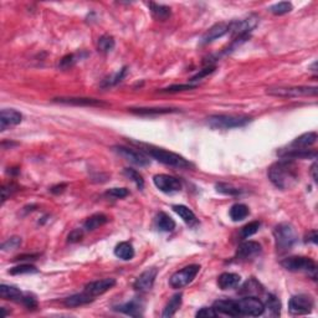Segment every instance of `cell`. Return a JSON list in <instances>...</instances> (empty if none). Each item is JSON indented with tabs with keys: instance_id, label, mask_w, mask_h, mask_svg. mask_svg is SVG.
Here are the masks:
<instances>
[{
	"instance_id": "30",
	"label": "cell",
	"mask_w": 318,
	"mask_h": 318,
	"mask_svg": "<svg viewBox=\"0 0 318 318\" xmlns=\"http://www.w3.org/2000/svg\"><path fill=\"white\" fill-rule=\"evenodd\" d=\"M149 10L152 15L158 20H167L171 16V8L167 5H162V4L157 3H148Z\"/></svg>"
},
{
	"instance_id": "29",
	"label": "cell",
	"mask_w": 318,
	"mask_h": 318,
	"mask_svg": "<svg viewBox=\"0 0 318 318\" xmlns=\"http://www.w3.org/2000/svg\"><path fill=\"white\" fill-rule=\"evenodd\" d=\"M173 210L178 214L181 218V220L184 221L188 225H194V224L198 223L197 216L195 214L190 210L188 206L185 205H173Z\"/></svg>"
},
{
	"instance_id": "7",
	"label": "cell",
	"mask_w": 318,
	"mask_h": 318,
	"mask_svg": "<svg viewBox=\"0 0 318 318\" xmlns=\"http://www.w3.org/2000/svg\"><path fill=\"white\" fill-rule=\"evenodd\" d=\"M236 306L240 316L259 317L265 312V305L255 296H247V297L236 301Z\"/></svg>"
},
{
	"instance_id": "48",
	"label": "cell",
	"mask_w": 318,
	"mask_h": 318,
	"mask_svg": "<svg viewBox=\"0 0 318 318\" xmlns=\"http://www.w3.org/2000/svg\"><path fill=\"white\" fill-rule=\"evenodd\" d=\"M215 71V66H209V67H205L204 70H202L200 72H198L195 76H193L192 79H190V81L194 82V81H199V80H202V77L208 76V75H210L211 72Z\"/></svg>"
},
{
	"instance_id": "20",
	"label": "cell",
	"mask_w": 318,
	"mask_h": 318,
	"mask_svg": "<svg viewBox=\"0 0 318 318\" xmlns=\"http://www.w3.org/2000/svg\"><path fill=\"white\" fill-rule=\"evenodd\" d=\"M317 142V133L316 132H308L297 137L289 145V149H308V147L313 145Z\"/></svg>"
},
{
	"instance_id": "16",
	"label": "cell",
	"mask_w": 318,
	"mask_h": 318,
	"mask_svg": "<svg viewBox=\"0 0 318 318\" xmlns=\"http://www.w3.org/2000/svg\"><path fill=\"white\" fill-rule=\"evenodd\" d=\"M21 121H23V116H21L20 112L15 110L4 108L0 113V131L4 132L8 128H10V127L18 126Z\"/></svg>"
},
{
	"instance_id": "24",
	"label": "cell",
	"mask_w": 318,
	"mask_h": 318,
	"mask_svg": "<svg viewBox=\"0 0 318 318\" xmlns=\"http://www.w3.org/2000/svg\"><path fill=\"white\" fill-rule=\"evenodd\" d=\"M155 226H157V229L159 231L169 232L175 229V221L168 214L161 211V213H158L157 216H155Z\"/></svg>"
},
{
	"instance_id": "42",
	"label": "cell",
	"mask_w": 318,
	"mask_h": 318,
	"mask_svg": "<svg viewBox=\"0 0 318 318\" xmlns=\"http://www.w3.org/2000/svg\"><path fill=\"white\" fill-rule=\"evenodd\" d=\"M21 245V237L14 236L10 237L9 240H6L5 242H3L1 245V250L3 251H11V250H16Z\"/></svg>"
},
{
	"instance_id": "46",
	"label": "cell",
	"mask_w": 318,
	"mask_h": 318,
	"mask_svg": "<svg viewBox=\"0 0 318 318\" xmlns=\"http://www.w3.org/2000/svg\"><path fill=\"white\" fill-rule=\"evenodd\" d=\"M197 316L198 318H214L218 316V313H216V311L214 310V307H202V310H199L197 312Z\"/></svg>"
},
{
	"instance_id": "21",
	"label": "cell",
	"mask_w": 318,
	"mask_h": 318,
	"mask_svg": "<svg viewBox=\"0 0 318 318\" xmlns=\"http://www.w3.org/2000/svg\"><path fill=\"white\" fill-rule=\"evenodd\" d=\"M240 282H241V277L237 274H234V272H224V274H221L219 276L218 286L221 289H230L239 286Z\"/></svg>"
},
{
	"instance_id": "32",
	"label": "cell",
	"mask_w": 318,
	"mask_h": 318,
	"mask_svg": "<svg viewBox=\"0 0 318 318\" xmlns=\"http://www.w3.org/2000/svg\"><path fill=\"white\" fill-rule=\"evenodd\" d=\"M267 308V311L270 312V315L272 317H277L281 313V302H280L279 298L272 293L267 294V298H266L265 303V310Z\"/></svg>"
},
{
	"instance_id": "15",
	"label": "cell",
	"mask_w": 318,
	"mask_h": 318,
	"mask_svg": "<svg viewBox=\"0 0 318 318\" xmlns=\"http://www.w3.org/2000/svg\"><path fill=\"white\" fill-rule=\"evenodd\" d=\"M116 285V280L115 279H103L98 280V281L89 282L85 286L84 291H86L87 293L91 294L93 298L96 296H100V294H103L105 292H107L108 289H112L113 286Z\"/></svg>"
},
{
	"instance_id": "44",
	"label": "cell",
	"mask_w": 318,
	"mask_h": 318,
	"mask_svg": "<svg viewBox=\"0 0 318 318\" xmlns=\"http://www.w3.org/2000/svg\"><path fill=\"white\" fill-rule=\"evenodd\" d=\"M216 190L219 193H223V194L226 195H237L240 194V190L236 189V188L231 187L229 184H224V183H220V184H216Z\"/></svg>"
},
{
	"instance_id": "31",
	"label": "cell",
	"mask_w": 318,
	"mask_h": 318,
	"mask_svg": "<svg viewBox=\"0 0 318 318\" xmlns=\"http://www.w3.org/2000/svg\"><path fill=\"white\" fill-rule=\"evenodd\" d=\"M131 112L141 116H153V115H166V113L178 112L175 108H131Z\"/></svg>"
},
{
	"instance_id": "10",
	"label": "cell",
	"mask_w": 318,
	"mask_h": 318,
	"mask_svg": "<svg viewBox=\"0 0 318 318\" xmlns=\"http://www.w3.org/2000/svg\"><path fill=\"white\" fill-rule=\"evenodd\" d=\"M259 23L258 16L255 15H250L249 18L241 19V20H235L229 23V32L235 36L236 39H240V37H246L249 36V34L253 31L256 28Z\"/></svg>"
},
{
	"instance_id": "9",
	"label": "cell",
	"mask_w": 318,
	"mask_h": 318,
	"mask_svg": "<svg viewBox=\"0 0 318 318\" xmlns=\"http://www.w3.org/2000/svg\"><path fill=\"white\" fill-rule=\"evenodd\" d=\"M113 150L122 158H124L129 163L134 164L138 167H147L150 164L149 158L142 152V150H137L134 148L126 147V145H115Z\"/></svg>"
},
{
	"instance_id": "38",
	"label": "cell",
	"mask_w": 318,
	"mask_h": 318,
	"mask_svg": "<svg viewBox=\"0 0 318 318\" xmlns=\"http://www.w3.org/2000/svg\"><path fill=\"white\" fill-rule=\"evenodd\" d=\"M259 228H260L259 221H251V223L246 224L241 229V237L242 239H247V237L253 236L259 231Z\"/></svg>"
},
{
	"instance_id": "28",
	"label": "cell",
	"mask_w": 318,
	"mask_h": 318,
	"mask_svg": "<svg viewBox=\"0 0 318 318\" xmlns=\"http://www.w3.org/2000/svg\"><path fill=\"white\" fill-rule=\"evenodd\" d=\"M181 301H183V294L176 293L174 294L173 297L169 300V302L167 303L166 308H164L163 313H162V317H173L176 313V311L180 308Z\"/></svg>"
},
{
	"instance_id": "45",
	"label": "cell",
	"mask_w": 318,
	"mask_h": 318,
	"mask_svg": "<svg viewBox=\"0 0 318 318\" xmlns=\"http://www.w3.org/2000/svg\"><path fill=\"white\" fill-rule=\"evenodd\" d=\"M195 85H173V86H169L167 88L162 89V92H180V91H187V89H193L195 88Z\"/></svg>"
},
{
	"instance_id": "6",
	"label": "cell",
	"mask_w": 318,
	"mask_h": 318,
	"mask_svg": "<svg viewBox=\"0 0 318 318\" xmlns=\"http://www.w3.org/2000/svg\"><path fill=\"white\" fill-rule=\"evenodd\" d=\"M281 266L291 272H307L316 277V262L310 258L303 256H291L281 261Z\"/></svg>"
},
{
	"instance_id": "22",
	"label": "cell",
	"mask_w": 318,
	"mask_h": 318,
	"mask_svg": "<svg viewBox=\"0 0 318 318\" xmlns=\"http://www.w3.org/2000/svg\"><path fill=\"white\" fill-rule=\"evenodd\" d=\"M93 300H95V298H93L91 294H88L86 291H84L81 292V293L72 294L70 297L65 298L63 303H65V306H67V307H80V306H84L89 302H92Z\"/></svg>"
},
{
	"instance_id": "51",
	"label": "cell",
	"mask_w": 318,
	"mask_h": 318,
	"mask_svg": "<svg viewBox=\"0 0 318 318\" xmlns=\"http://www.w3.org/2000/svg\"><path fill=\"white\" fill-rule=\"evenodd\" d=\"M311 173H312L313 180L317 181V163H313L312 168H311Z\"/></svg>"
},
{
	"instance_id": "13",
	"label": "cell",
	"mask_w": 318,
	"mask_h": 318,
	"mask_svg": "<svg viewBox=\"0 0 318 318\" xmlns=\"http://www.w3.org/2000/svg\"><path fill=\"white\" fill-rule=\"evenodd\" d=\"M157 274H158V270L155 267L147 268L145 272H142V274L136 279V281H134L133 284L134 289L140 292L149 291V289L153 287V284H154Z\"/></svg>"
},
{
	"instance_id": "12",
	"label": "cell",
	"mask_w": 318,
	"mask_h": 318,
	"mask_svg": "<svg viewBox=\"0 0 318 318\" xmlns=\"http://www.w3.org/2000/svg\"><path fill=\"white\" fill-rule=\"evenodd\" d=\"M153 183L161 192L167 194L176 193L181 189V181L175 176L168 175V174H157L153 178Z\"/></svg>"
},
{
	"instance_id": "17",
	"label": "cell",
	"mask_w": 318,
	"mask_h": 318,
	"mask_svg": "<svg viewBox=\"0 0 318 318\" xmlns=\"http://www.w3.org/2000/svg\"><path fill=\"white\" fill-rule=\"evenodd\" d=\"M54 101L58 103H63V105L82 106V107H103V106H107V103L102 102L100 100L86 97H58L54 98Z\"/></svg>"
},
{
	"instance_id": "37",
	"label": "cell",
	"mask_w": 318,
	"mask_h": 318,
	"mask_svg": "<svg viewBox=\"0 0 318 318\" xmlns=\"http://www.w3.org/2000/svg\"><path fill=\"white\" fill-rule=\"evenodd\" d=\"M292 4L289 3V1H281V3H277L275 5H272L270 8V11L274 15H285V14L289 13L292 10Z\"/></svg>"
},
{
	"instance_id": "4",
	"label": "cell",
	"mask_w": 318,
	"mask_h": 318,
	"mask_svg": "<svg viewBox=\"0 0 318 318\" xmlns=\"http://www.w3.org/2000/svg\"><path fill=\"white\" fill-rule=\"evenodd\" d=\"M251 117L246 115H213L206 118V124L213 129H231L246 126Z\"/></svg>"
},
{
	"instance_id": "1",
	"label": "cell",
	"mask_w": 318,
	"mask_h": 318,
	"mask_svg": "<svg viewBox=\"0 0 318 318\" xmlns=\"http://www.w3.org/2000/svg\"><path fill=\"white\" fill-rule=\"evenodd\" d=\"M298 167L292 159L282 158L268 168V179L276 188L281 190L292 189L300 180Z\"/></svg>"
},
{
	"instance_id": "41",
	"label": "cell",
	"mask_w": 318,
	"mask_h": 318,
	"mask_svg": "<svg viewBox=\"0 0 318 318\" xmlns=\"http://www.w3.org/2000/svg\"><path fill=\"white\" fill-rule=\"evenodd\" d=\"M80 58H81V55H76V54H70V55H66L65 58H62V60L60 61V67L63 70L70 69V67H72V66H74L75 63L80 60Z\"/></svg>"
},
{
	"instance_id": "33",
	"label": "cell",
	"mask_w": 318,
	"mask_h": 318,
	"mask_svg": "<svg viewBox=\"0 0 318 318\" xmlns=\"http://www.w3.org/2000/svg\"><path fill=\"white\" fill-rule=\"evenodd\" d=\"M249 208H247L245 204H234V205L230 208L229 215L232 221H241L249 215Z\"/></svg>"
},
{
	"instance_id": "23",
	"label": "cell",
	"mask_w": 318,
	"mask_h": 318,
	"mask_svg": "<svg viewBox=\"0 0 318 318\" xmlns=\"http://www.w3.org/2000/svg\"><path fill=\"white\" fill-rule=\"evenodd\" d=\"M115 308H116V311H119V312L124 313V315L132 316V317H140V316H142L143 306L137 300H132L129 302L119 305Z\"/></svg>"
},
{
	"instance_id": "18",
	"label": "cell",
	"mask_w": 318,
	"mask_h": 318,
	"mask_svg": "<svg viewBox=\"0 0 318 318\" xmlns=\"http://www.w3.org/2000/svg\"><path fill=\"white\" fill-rule=\"evenodd\" d=\"M229 27L230 25L226 24V23H219V24H215L214 27H211L205 34L202 35L200 44L202 45L210 44V42L218 40L219 37H223L224 35H226L228 32H229Z\"/></svg>"
},
{
	"instance_id": "14",
	"label": "cell",
	"mask_w": 318,
	"mask_h": 318,
	"mask_svg": "<svg viewBox=\"0 0 318 318\" xmlns=\"http://www.w3.org/2000/svg\"><path fill=\"white\" fill-rule=\"evenodd\" d=\"M262 251V247L256 241H245L237 247L236 258L241 261L253 260L254 258L259 256Z\"/></svg>"
},
{
	"instance_id": "49",
	"label": "cell",
	"mask_w": 318,
	"mask_h": 318,
	"mask_svg": "<svg viewBox=\"0 0 318 318\" xmlns=\"http://www.w3.org/2000/svg\"><path fill=\"white\" fill-rule=\"evenodd\" d=\"M82 236H84V231L81 229H75L67 236V241L69 242H79L81 241Z\"/></svg>"
},
{
	"instance_id": "26",
	"label": "cell",
	"mask_w": 318,
	"mask_h": 318,
	"mask_svg": "<svg viewBox=\"0 0 318 318\" xmlns=\"http://www.w3.org/2000/svg\"><path fill=\"white\" fill-rule=\"evenodd\" d=\"M107 221H108V218L107 215H105V214L102 213L93 214V215H91L86 221H85L84 229L86 230V231H93V230L98 229L100 226L105 225Z\"/></svg>"
},
{
	"instance_id": "36",
	"label": "cell",
	"mask_w": 318,
	"mask_h": 318,
	"mask_svg": "<svg viewBox=\"0 0 318 318\" xmlns=\"http://www.w3.org/2000/svg\"><path fill=\"white\" fill-rule=\"evenodd\" d=\"M262 291H263L262 286H261L256 280L251 279L250 281H247L246 284L242 286V289L240 292H241V293H247V294H255V293H261Z\"/></svg>"
},
{
	"instance_id": "5",
	"label": "cell",
	"mask_w": 318,
	"mask_h": 318,
	"mask_svg": "<svg viewBox=\"0 0 318 318\" xmlns=\"http://www.w3.org/2000/svg\"><path fill=\"white\" fill-rule=\"evenodd\" d=\"M267 95L276 97H302V96H317L318 88L316 86H292V87H270L267 88Z\"/></svg>"
},
{
	"instance_id": "27",
	"label": "cell",
	"mask_w": 318,
	"mask_h": 318,
	"mask_svg": "<svg viewBox=\"0 0 318 318\" xmlns=\"http://www.w3.org/2000/svg\"><path fill=\"white\" fill-rule=\"evenodd\" d=\"M115 255L118 259H121V260L129 261L134 258V249L129 242H119L116 246V249H115Z\"/></svg>"
},
{
	"instance_id": "3",
	"label": "cell",
	"mask_w": 318,
	"mask_h": 318,
	"mask_svg": "<svg viewBox=\"0 0 318 318\" xmlns=\"http://www.w3.org/2000/svg\"><path fill=\"white\" fill-rule=\"evenodd\" d=\"M276 250L279 254H286L298 241V234L294 226L289 223H281L274 229Z\"/></svg>"
},
{
	"instance_id": "8",
	"label": "cell",
	"mask_w": 318,
	"mask_h": 318,
	"mask_svg": "<svg viewBox=\"0 0 318 318\" xmlns=\"http://www.w3.org/2000/svg\"><path fill=\"white\" fill-rule=\"evenodd\" d=\"M200 266L199 265H189L187 267L181 268V270L176 271L175 274L172 275L169 284L173 289H183V287L188 286L193 280L197 277L199 274Z\"/></svg>"
},
{
	"instance_id": "19",
	"label": "cell",
	"mask_w": 318,
	"mask_h": 318,
	"mask_svg": "<svg viewBox=\"0 0 318 318\" xmlns=\"http://www.w3.org/2000/svg\"><path fill=\"white\" fill-rule=\"evenodd\" d=\"M214 310L216 311V313H221V315L230 316V317H237L239 315V311H237L236 301L231 300H220L216 301L214 303Z\"/></svg>"
},
{
	"instance_id": "34",
	"label": "cell",
	"mask_w": 318,
	"mask_h": 318,
	"mask_svg": "<svg viewBox=\"0 0 318 318\" xmlns=\"http://www.w3.org/2000/svg\"><path fill=\"white\" fill-rule=\"evenodd\" d=\"M98 51L103 54H108L115 48V39L111 35H103L98 39Z\"/></svg>"
},
{
	"instance_id": "39",
	"label": "cell",
	"mask_w": 318,
	"mask_h": 318,
	"mask_svg": "<svg viewBox=\"0 0 318 318\" xmlns=\"http://www.w3.org/2000/svg\"><path fill=\"white\" fill-rule=\"evenodd\" d=\"M11 275H23V274H35L37 272V268L35 266L30 265V263H23L16 267H13L9 271Z\"/></svg>"
},
{
	"instance_id": "2",
	"label": "cell",
	"mask_w": 318,
	"mask_h": 318,
	"mask_svg": "<svg viewBox=\"0 0 318 318\" xmlns=\"http://www.w3.org/2000/svg\"><path fill=\"white\" fill-rule=\"evenodd\" d=\"M134 143L140 145L141 149H142L143 152L148 153L150 157L154 158L155 161L161 162V163L166 164V166L174 167V168H179V169H185L192 167V163H190V162H188L184 157H181V155L176 154V153L169 152V150L162 149V148L153 147V145H143V143H137V142H134Z\"/></svg>"
},
{
	"instance_id": "35",
	"label": "cell",
	"mask_w": 318,
	"mask_h": 318,
	"mask_svg": "<svg viewBox=\"0 0 318 318\" xmlns=\"http://www.w3.org/2000/svg\"><path fill=\"white\" fill-rule=\"evenodd\" d=\"M123 174L127 176V178L131 179L132 181H134V183H136V185L138 187V189L142 190L143 188H145V179H143V176L141 175V174L138 173L136 169L126 168L123 171Z\"/></svg>"
},
{
	"instance_id": "11",
	"label": "cell",
	"mask_w": 318,
	"mask_h": 318,
	"mask_svg": "<svg viewBox=\"0 0 318 318\" xmlns=\"http://www.w3.org/2000/svg\"><path fill=\"white\" fill-rule=\"evenodd\" d=\"M315 302L313 298L308 294H296L292 296L289 302V313L294 316L298 315H307L312 311Z\"/></svg>"
},
{
	"instance_id": "25",
	"label": "cell",
	"mask_w": 318,
	"mask_h": 318,
	"mask_svg": "<svg viewBox=\"0 0 318 318\" xmlns=\"http://www.w3.org/2000/svg\"><path fill=\"white\" fill-rule=\"evenodd\" d=\"M0 297L6 301H15V302H21L24 293L19 289L9 285H1L0 286Z\"/></svg>"
},
{
	"instance_id": "50",
	"label": "cell",
	"mask_w": 318,
	"mask_h": 318,
	"mask_svg": "<svg viewBox=\"0 0 318 318\" xmlns=\"http://www.w3.org/2000/svg\"><path fill=\"white\" fill-rule=\"evenodd\" d=\"M307 237H308V241L313 242V244H317V231H316V230L311 231Z\"/></svg>"
},
{
	"instance_id": "47",
	"label": "cell",
	"mask_w": 318,
	"mask_h": 318,
	"mask_svg": "<svg viewBox=\"0 0 318 318\" xmlns=\"http://www.w3.org/2000/svg\"><path fill=\"white\" fill-rule=\"evenodd\" d=\"M21 303H23L27 308H29V310H35V308L37 307L36 298L29 293H24V297H23V300H21Z\"/></svg>"
},
{
	"instance_id": "43",
	"label": "cell",
	"mask_w": 318,
	"mask_h": 318,
	"mask_svg": "<svg viewBox=\"0 0 318 318\" xmlns=\"http://www.w3.org/2000/svg\"><path fill=\"white\" fill-rule=\"evenodd\" d=\"M126 72H127V69H126V67H123V69H122L119 72H117V74L115 75V76H112L111 79L106 80V81L103 82L102 86L103 87H108V86H113V85H117L118 82L122 81V79L124 77Z\"/></svg>"
},
{
	"instance_id": "40",
	"label": "cell",
	"mask_w": 318,
	"mask_h": 318,
	"mask_svg": "<svg viewBox=\"0 0 318 318\" xmlns=\"http://www.w3.org/2000/svg\"><path fill=\"white\" fill-rule=\"evenodd\" d=\"M129 194L126 188H112L105 193V197L111 198V199H123Z\"/></svg>"
}]
</instances>
